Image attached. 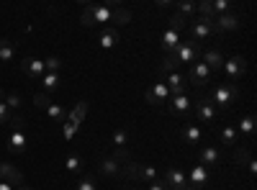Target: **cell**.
Listing matches in <instances>:
<instances>
[{
  "label": "cell",
  "instance_id": "23",
  "mask_svg": "<svg viewBox=\"0 0 257 190\" xmlns=\"http://www.w3.org/2000/svg\"><path fill=\"white\" fill-rule=\"evenodd\" d=\"M118 44V29H105L103 34H100V39H98V47L100 49H111V47H116Z\"/></svg>",
  "mask_w": 257,
  "mask_h": 190
},
{
  "label": "cell",
  "instance_id": "24",
  "mask_svg": "<svg viewBox=\"0 0 257 190\" xmlns=\"http://www.w3.org/2000/svg\"><path fill=\"white\" fill-rule=\"evenodd\" d=\"M237 134H244L247 139H252V134H254V116H252V113H247V116L239 118V123H237Z\"/></svg>",
  "mask_w": 257,
  "mask_h": 190
},
{
  "label": "cell",
  "instance_id": "17",
  "mask_svg": "<svg viewBox=\"0 0 257 190\" xmlns=\"http://www.w3.org/2000/svg\"><path fill=\"white\" fill-rule=\"evenodd\" d=\"M21 70H24V75L34 77V80H41L44 77V59H36V57H26L24 62H21Z\"/></svg>",
  "mask_w": 257,
  "mask_h": 190
},
{
  "label": "cell",
  "instance_id": "5",
  "mask_svg": "<svg viewBox=\"0 0 257 190\" xmlns=\"http://www.w3.org/2000/svg\"><path fill=\"white\" fill-rule=\"evenodd\" d=\"M85 113H88V100H80V103L75 105V108L67 113V118H64V123H62V136L67 139V141L80 131V123H82Z\"/></svg>",
  "mask_w": 257,
  "mask_h": 190
},
{
  "label": "cell",
  "instance_id": "15",
  "mask_svg": "<svg viewBox=\"0 0 257 190\" xmlns=\"http://www.w3.org/2000/svg\"><path fill=\"white\" fill-rule=\"evenodd\" d=\"M98 172H100L103 177L118 180V177H123V164H121V162H116L113 157H105V159H100V162H98Z\"/></svg>",
  "mask_w": 257,
  "mask_h": 190
},
{
  "label": "cell",
  "instance_id": "32",
  "mask_svg": "<svg viewBox=\"0 0 257 190\" xmlns=\"http://www.w3.org/2000/svg\"><path fill=\"white\" fill-rule=\"evenodd\" d=\"M249 159H252V154H249L247 146H237V149H234V162H237L239 167L242 164H249Z\"/></svg>",
  "mask_w": 257,
  "mask_h": 190
},
{
  "label": "cell",
  "instance_id": "46",
  "mask_svg": "<svg viewBox=\"0 0 257 190\" xmlns=\"http://www.w3.org/2000/svg\"><path fill=\"white\" fill-rule=\"evenodd\" d=\"M16 190H31V187H29V185H18Z\"/></svg>",
  "mask_w": 257,
  "mask_h": 190
},
{
  "label": "cell",
  "instance_id": "6",
  "mask_svg": "<svg viewBox=\"0 0 257 190\" xmlns=\"http://www.w3.org/2000/svg\"><path fill=\"white\" fill-rule=\"evenodd\" d=\"M216 18V16H213ZM213 18H196L190 24V44H198V41H206V39H211L213 36Z\"/></svg>",
  "mask_w": 257,
  "mask_h": 190
},
{
  "label": "cell",
  "instance_id": "36",
  "mask_svg": "<svg viewBox=\"0 0 257 190\" xmlns=\"http://www.w3.org/2000/svg\"><path fill=\"white\" fill-rule=\"evenodd\" d=\"M185 26H188V18H185V16L175 13L173 18H170V29H175V31H183Z\"/></svg>",
  "mask_w": 257,
  "mask_h": 190
},
{
  "label": "cell",
  "instance_id": "14",
  "mask_svg": "<svg viewBox=\"0 0 257 190\" xmlns=\"http://www.w3.org/2000/svg\"><path fill=\"white\" fill-rule=\"evenodd\" d=\"M244 70H247V59L242 54H237V57H231L229 62H224V72H226L229 82H237L244 75Z\"/></svg>",
  "mask_w": 257,
  "mask_h": 190
},
{
  "label": "cell",
  "instance_id": "4",
  "mask_svg": "<svg viewBox=\"0 0 257 190\" xmlns=\"http://www.w3.org/2000/svg\"><path fill=\"white\" fill-rule=\"evenodd\" d=\"M123 180L128 182H155L157 180V167L152 164H139V162H126L123 164Z\"/></svg>",
  "mask_w": 257,
  "mask_h": 190
},
{
  "label": "cell",
  "instance_id": "25",
  "mask_svg": "<svg viewBox=\"0 0 257 190\" xmlns=\"http://www.w3.org/2000/svg\"><path fill=\"white\" fill-rule=\"evenodd\" d=\"M183 139H185V144H198V141H201V126L185 123V126H183Z\"/></svg>",
  "mask_w": 257,
  "mask_h": 190
},
{
  "label": "cell",
  "instance_id": "39",
  "mask_svg": "<svg viewBox=\"0 0 257 190\" xmlns=\"http://www.w3.org/2000/svg\"><path fill=\"white\" fill-rule=\"evenodd\" d=\"M11 121H13V113L8 111L6 103H0V126H8Z\"/></svg>",
  "mask_w": 257,
  "mask_h": 190
},
{
  "label": "cell",
  "instance_id": "12",
  "mask_svg": "<svg viewBox=\"0 0 257 190\" xmlns=\"http://www.w3.org/2000/svg\"><path fill=\"white\" fill-rule=\"evenodd\" d=\"M242 26V18L237 13H226L213 18V34H224V31H237Z\"/></svg>",
  "mask_w": 257,
  "mask_h": 190
},
{
  "label": "cell",
  "instance_id": "16",
  "mask_svg": "<svg viewBox=\"0 0 257 190\" xmlns=\"http://www.w3.org/2000/svg\"><path fill=\"white\" fill-rule=\"evenodd\" d=\"M160 80H165L170 95H183V93L188 90V80H185V75H180V72H170V75H165V77H160Z\"/></svg>",
  "mask_w": 257,
  "mask_h": 190
},
{
  "label": "cell",
  "instance_id": "47",
  "mask_svg": "<svg viewBox=\"0 0 257 190\" xmlns=\"http://www.w3.org/2000/svg\"><path fill=\"white\" fill-rule=\"evenodd\" d=\"M0 103H6V93L3 90H0Z\"/></svg>",
  "mask_w": 257,
  "mask_h": 190
},
{
  "label": "cell",
  "instance_id": "41",
  "mask_svg": "<svg viewBox=\"0 0 257 190\" xmlns=\"http://www.w3.org/2000/svg\"><path fill=\"white\" fill-rule=\"evenodd\" d=\"M116 162H121V164H126V162H132V154H128V149H113V154H111Z\"/></svg>",
  "mask_w": 257,
  "mask_h": 190
},
{
  "label": "cell",
  "instance_id": "20",
  "mask_svg": "<svg viewBox=\"0 0 257 190\" xmlns=\"http://www.w3.org/2000/svg\"><path fill=\"white\" fill-rule=\"evenodd\" d=\"M198 164H203V167H219L221 164V154H219L216 146H213V144L203 146L201 154H198Z\"/></svg>",
  "mask_w": 257,
  "mask_h": 190
},
{
  "label": "cell",
  "instance_id": "9",
  "mask_svg": "<svg viewBox=\"0 0 257 190\" xmlns=\"http://www.w3.org/2000/svg\"><path fill=\"white\" fill-rule=\"evenodd\" d=\"M162 182L167 185V190H193V187L188 185L185 172L180 170V167H173V164L165 170V180H162Z\"/></svg>",
  "mask_w": 257,
  "mask_h": 190
},
{
  "label": "cell",
  "instance_id": "10",
  "mask_svg": "<svg viewBox=\"0 0 257 190\" xmlns=\"http://www.w3.org/2000/svg\"><path fill=\"white\" fill-rule=\"evenodd\" d=\"M190 111H193V100L188 98V93L170 98V113H173L175 118H188Z\"/></svg>",
  "mask_w": 257,
  "mask_h": 190
},
{
  "label": "cell",
  "instance_id": "37",
  "mask_svg": "<svg viewBox=\"0 0 257 190\" xmlns=\"http://www.w3.org/2000/svg\"><path fill=\"white\" fill-rule=\"evenodd\" d=\"M59 67H62V59H59V57H47V59H44V70H47V72H57Z\"/></svg>",
  "mask_w": 257,
  "mask_h": 190
},
{
  "label": "cell",
  "instance_id": "45",
  "mask_svg": "<svg viewBox=\"0 0 257 190\" xmlns=\"http://www.w3.org/2000/svg\"><path fill=\"white\" fill-rule=\"evenodd\" d=\"M247 167H249V172H257V162H254V159H249V164H247Z\"/></svg>",
  "mask_w": 257,
  "mask_h": 190
},
{
  "label": "cell",
  "instance_id": "38",
  "mask_svg": "<svg viewBox=\"0 0 257 190\" xmlns=\"http://www.w3.org/2000/svg\"><path fill=\"white\" fill-rule=\"evenodd\" d=\"M49 103H52V100H49L47 93H36V95H34V105H36V108H44V111H47Z\"/></svg>",
  "mask_w": 257,
  "mask_h": 190
},
{
  "label": "cell",
  "instance_id": "27",
  "mask_svg": "<svg viewBox=\"0 0 257 190\" xmlns=\"http://www.w3.org/2000/svg\"><path fill=\"white\" fill-rule=\"evenodd\" d=\"M16 57V44L11 39H0V62H13Z\"/></svg>",
  "mask_w": 257,
  "mask_h": 190
},
{
  "label": "cell",
  "instance_id": "19",
  "mask_svg": "<svg viewBox=\"0 0 257 190\" xmlns=\"http://www.w3.org/2000/svg\"><path fill=\"white\" fill-rule=\"evenodd\" d=\"M208 167H203V164H196L190 170V175H188V185L193 187V190H201V187H206L208 185Z\"/></svg>",
  "mask_w": 257,
  "mask_h": 190
},
{
  "label": "cell",
  "instance_id": "11",
  "mask_svg": "<svg viewBox=\"0 0 257 190\" xmlns=\"http://www.w3.org/2000/svg\"><path fill=\"white\" fill-rule=\"evenodd\" d=\"M193 108H196V113H198V121L201 123H211V121H216V108H213V103L203 95H198L196 100H193Z\"/></svg>",
  "mask_w": 257,
  "mask_h": 190
},
{
  "label": "cell",
  "instance_id": "1",
  "mask_svg": "<svg viewBox=\"0 0 257 190\" xmlns=\"http://www.w3.org/2000/svg\"><path fill=\"white\" fill-rule=\"evenodd\" d=\"M8 149L13 154H24L26 152V144H29V136H26V121L24 116H13V121L8 123Z\"/></svg>",
  "mask_w": 257,
  "mask_h": 190
},
{
  "label": "cell",
  "instance_id": "31",
  "mask_svg": "<svg viewBox=\"0 0 257 190\" xmlns=\"http://www.w3.org/2000/svg\"><path fill=\"white\" fill-rule=\"evenodd\" d=\"M128 141H132V136H128L126 129L113 131V144H116V149H126V144H128Z\"/></svg>",
  "mask_w": 257,
  "mask_h": 190
},
{
  "label": "cell",
  "instance_id": "40",
  "mask_svg": "<svg viewBox=\"0 0 257 190\" xmlns=\"http://www.w3.org/2000/svg\"><path fill=\"white\" fill-rule=\"evenodd\" d=\"M77 190H98V187H95V177H93V175L82 177V180L77 182Z\"/></svg>",
  "mask_w": 257,
  "mask_h": 190
},
{
  "label": "cell",
  "instance_id": "30",
  "mask_svg": "<svg viewBox=\"0 0 257 190\" xmlns=\"http://www.w3.org/2000/svg\"><path fill=\"white\" fill-rule=\"evenodd\" d=\"M47 116H49L52 121H57V123H64V118H67V111H64L59 103H49V108H47Z\"/></svg>",
  "mask_w": 257,
  "mask_h": 190
},
{
  "label": "cell",
  "instance_id": "48",
  "mask_svg": "<svg viewBox=\"0 0 257 190\" xmlns=\"http://www.w3.org/2000/svg\"><path fill=\"white\" fill-rule=\"evenodd\" d=\"M121 190H134V187H121Z\"/></svg>",
  "mask_w": 257,
  "mask_h": 190
},
{
  "label": "cell",
  "instance_id": "18",
  "mask_svg": "<svg viewBox=\"0 0 257 190\" xmlns=\"http://www.w3.org/2000/svg\"><path fill=\"white\" fill-rule=\"evenodd\" d=\"M0 180L11 182L13 187H18V185H26V180H24V172H21V170H16V167H13V164H8V162H0Z\"/></svg>",
  "mask_w": 257,
  "mask_h": 190
},
{
  "label": "cell",
  "instance_id": "42",
  "mask_svg": "<svg viewBox=\"0 0 257 190\" xmlns=\"http://www.w3.org/2000/svg\"><path fill=\"white\" fill-rule=\"evenodd\" d=\"M149 190H167V185L162 180H155V182H149Z\"/></svg>",
  "mask_w": 257,
  "mask_h": 190
},
{
  "label": "cell",
  "instance_id": "8",
  "mask_svg": "<svg viewBox=\"0 0 257 190\" xmlns=\"http://www.w3.org/2000/svg\"><path fill=\"white\" fill-rule=\"evenodd\" d=\"M175 59H178V65H193V62H198V44H190V41H180V44L170 52Z\"/></svg>",
  "mask_w": 257,
  "mask_h": 190
},
{
  "label": "cell",
  "instance_id": "43",
  "mask_svg": "<svg viewBox=\"0 0 257 190\" xmlns=\"http://www.w3.org/2000/svg\"><path fill=\"white\" fill-rule=\"evenodd\" d=\"M0 190H16L11 182H6V180H0Z\"/></svg>",
  "mask_w": 257,
  "mask_h": 190
},
{
  "label": "cell",
  "instance_id": "29",
  "mask_svg": "<svg viewBox=\"0 0 257 190\" xmlns=\"http://www.w3.org/2000/svg\"><path fill=\"white\" fill-rule=\"evenodd\" d=\"M41 85H44L47 95L54 93V90L59 88V75H57V72H44V77H41Z\"/></svg>",
  "mask_w": 257,
  "mask_h": 190
},
{
  "label": "cell",
  "instance_id": "44",
  "mask_svg": "<svg viewBox=\"0 0 257 190\" xmlns=\"http://www.w3.org/2000/svg\"><path fill=\"white\" fill-rule=\"evenodd\" d=\"M157 8H173V3H167V0H157Z\"/></svg>",
  "mask_w": 257,
  "mask_h": 190
},
{
  "label": "cell",
  "instance_id": "28",
  "mask_svg": "<svg viewBox=\"0 0 257 190\" xmlns=\"http://www.w3.org/2000/svg\"><path fill=\"white\" fill-rule=\"evenodd\" d=\"M64 170H67L70 175H80V172L85 170V162H82V157L70 154V157H67V162H64Z\"/></svg>",
  "mask_w": 257,
  "mask_h": 190
},
{
  "label": "cell",
  "instance_id": "2",
  "mask_svg": "<svg viewBox=\"0 0 257 190\" xmlns=\"http://www.w3.org/2000/svg\"><path fill=\"white\" fill-rule=\"evenodd\" d=\"M239 95H242V93H239V88L234 85V82H221V85H219V88H213L206 98L213 103V108L226 111L231 103H237V100H239Z\"/></svg>",
  "mask_w": 257,
  "mask_h": 190
},
{
  "label": "cell",
  "instance_id": "3",
  "mask_svg": "<svg viewBox=\"0 0 257 190\" xmlns=\"http://www.w3.org/2000/svg\"><path fill=\"white\" fill-rule=\"evenodd\" d=\"M113 16H116V8H113V6H95V3H88L85 13L80 16V24H82V26L113 24Z\"/></svg>",
  "mask_w": 257,
  "mask_h": 190
},
{
  "label": "cell",
  "instance_id": "33",
  "mask_svg": "<svg viewBox=\"0 0 257 190\" xmlns=\"http://www.w3.org/2000/svg\"><path fill=\"white\" fill-rule=\"evenodd\" d=\"M173 8H175V13L185 16L188 21H190V16H196V3H175Z\"/></svg>",
  "mask_w": 257,
  "mask_h": 190
},
{
  "label": "cell",
  "instance_id": "35",
  "mask_svg": "<svg viewBox=\"0 0 257 190\" xmlns=\"http://www.w3.org/2000/svg\"><path fill=\"white\" fill-rule=\"evenodd\" d=\"M6 105H8V111H18L21 108V95L18 93H6Z\"/></svg>",
  "mask_w": 257,
  "mask_h": 190
},
{
  "label": "cell",
  "instance_id": "21",
  "mask_svg": "<svg viewBox=\"0 0 257 190\" xmlns=\"http://www.w3.org/2000/svg\"><path fill=\"white\" fill-rule=\"evenodd\" d=\"M201 62H203V65L211 70V72H216V70H221L224 67V54L219 52V49H208V52H203L201 54Z\"/></svg>",
  "mask_w": 257,
  "mask_h": 190
},
{
  "label": "cell",
  "instance_id": "34",
  "mask_svg": "<svg viewBox=\"0 0 257 190\" xmlns=\"http://www.w3.org/2000/svg\"><path fill=\"white\" fill-rule=\"evenodd\" d=\"M211 8H213V16H226L231 11V3L229 0H216V3H211Z\"/></svg>",
  "mask_w": 257,
  "mask_h": 190
},
{
  "label": "cell",
  "instance_id": "13",
  "mask_svg": "<svg viewBox=\"0 0 257 190\" xmlns=\"http://www.w3.org/2000/svg\"><path fill=\"white\" fill-rule=\"evenodd\" d=\"M170 98H173V95H170V90H167V85H165L162 80L155 82V85L144 93V100H147L149 105H162V103H167Z\"/></svg>",
  "mask_w": 257,
  "mask_h": 190
},
{
  "label": "cell",
  "instance_id": "22",
  "mask_svg": "<svg viewBox=\"0 0 257 190\" xmlns=\"http://www.w3.org/2000/svg\"><path fill=\"white\" fill-rule=\"evenodd\" d=\"M160 44H162V49H165V54H170L178 44H180V31H175V29H167L165 34H162V39H160Z\"/></svg>",
  "mask_w": 257,
  "mask_h": 190
},
{
  "label": "cell",
  "instance_id": "7",
  "mask_svg": "<svg viewBox=\"0 0 257 190\" xmlns=\"http://www.w3.org/2000/svg\"><path fill=\"white\" fill-rule=\"evenodd\" d=\"M211 77H213V72L203 65V62H193L190 70H188V75H185L188 85H196V88H206L208 82H211Z\"/></svg>",
  "mask_w": 257,
  "mask_h": 190
},
{
  "label": "cell",
  "instance_id": "26",
  "mask_svg": "<svg viewBox=\"0 0 257 190\" xmlns=\"http://www.w3.org/2000/svg\"><path fill=\"white\" fill-rule=\"evenodd\" d=\"M237 129H234V126H221V129H219V139H221V144L224 146H234V144H237Z\"/></svg>",
  "mask_w": 257,
  "mask_h": 190
}]
</instances>
